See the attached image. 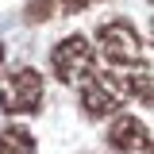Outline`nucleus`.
<instances>
[{
	"instance_id": "nucleus-7",
	"label": "nucleus",
	"mask_w": 154,
	"mask_h": 154,
	"mask_svg": "<svg viewBox=\"0 0 154 154\" xmlns=\"http://www.w3.org/2000/svg\"><path fill=\"white\" fill-rule=\"evenodd\" d=\"M0 154H35V139L23 127H4L0 131Z\"/></svg>"
},
{
	"instance_id": "nucleus-5",
	"label": "nucleus",
	"mask_w": 154,
	"mask_h": 154,
	"mask_svg": "<svg viewBox=\"0 0 154 154\" xmlns=\"http://www.w3.org/2000/svg\"><path fill=\"white\" fill-rule=\"evenodd\" d=\"M108 146L116 154H135L139 146H146V123L139 116H116L108 127Z\"/></svg>"
},
{
	"instance_id": "nucleus-6",
	"label": "nucleus",
	"mask_w": 154,
	"mask_h": 154,
	"mask_svg": "<svg viewBox=\"0 0 154 154\" xmlns=\"http://www.w3.org/2000/svg\"><path fill=\"white\" fill-rule=\"evenodd\" d=\"M89 4H96V0H35L27 12H31V19H58V16H73V12H81V8H89Z\"/></svg>"
},
{
	"instance_id": "nucleus-3",
	"label": "nucleus",
	"mask_w": 154,
	"mask_h": 154,
	"mask_svg": "<svg viewBox=\"0 0 154 154\" xmlns=\"http://www.w3.org/2000/svg\"><path fill=\"white\" fill-rule=\"evenodd\" d=\"M42 93H46V85L38 69H16L0 85V108L8 116H31L42 108Z\"/></svg>"
},
{
	"instance_id": "nucleus-8",
	"label": "nucleus",
	"mask_w": 154,
	"mask_h": 154,
	"mask_svg": "<svg viewBox=\"0 0 154 154\" xmlns=\"http://www.w3.org/2000/svg\"><path fill=\"white\" fill-rule=\"evenodd\" d=\"M0 62H4V50H0Z\"/></svg>"
},
{
	"instance_id": "nucleus-2",
	"label": "nucleus",
	"mask_w": 154,
	"mask_h": 154,
	"mask_svg": "<svg viewBox=\"0 0 154 154\" xmlns=\"http://www.w3.org/2000/svg\"><path fill=\"white\" fill-rule=\"evenodd\" d=\"M50 66H54V77H58V81L77 85V81H85V77L93 73V66H96V46H93L85 35H66V38L54 46Z\"/></svg>"
},
{
	"instance_id": "nucleus-4",
	"label": "nucleus",
	"mask_w": 154,
	"mask_h": 154,
	"mask_svg": "<svg viewBox=\"0 0 154 154\" xmlns=\"http://www.w3.org/2000/svg\"><path fill=\"white\" fill-rule=\"evenodd\" d=\"M96 50L108 58L112 66H135L143 58V38L127 19H112L96 27Z\"/></svg>"
},
{
	"instance_id": "nucleus-1",
	"label": "nucleus",
	"mask_w": 154,
	"mask_h": 154,
	"mask_svg": "<svg viewBox=\"0 0 154 154\" xmlns=\"http://www.w3.org/2000/svg\"><path fill=\"white\" fill-rule=\"evenodd\" d=\"M131 96L150 100V77H146V69L139 73L131 66H108L100 73L85 77V85H81V108H85L89 119H108Z\"/></svg>"
}]
</instances>
